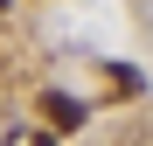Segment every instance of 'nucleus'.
Wrapping results in <instances>:
<instances>
[{"label":"nucleus","mask_w":153,"mask_h":146,"mask_svg":"<svg viewBox=\"0 0 153 146\" xmlns=\"http://www.w3.org/2000/svg\"><path fill=\"white\" fill-rule=\"evenodd\" d=\"M105 77H111V90H118V97H132V90H139V70H125V63H111Z\"/></svg>","instance_id":"f03ea898"},{"label":"nucleus","mask_w":153,"mask_h":146,"mask_svg":"<svg viewBox=\"0 0 153 146\" xmlns=\"http://www.w3.org/2000/svg\"><path fill=\"white\" fill-rule=\"evenodd\" d=\"M42 111H49V132H76L84 125V104L70 90H42Z\"/></svg>","instance_id":"f257e3e1"}]
</instances>
